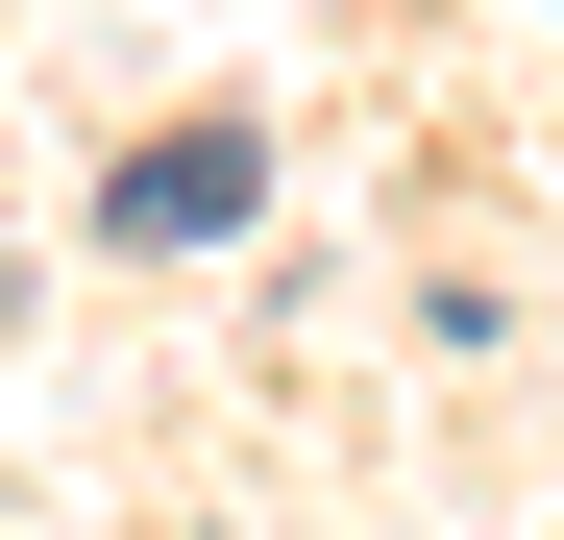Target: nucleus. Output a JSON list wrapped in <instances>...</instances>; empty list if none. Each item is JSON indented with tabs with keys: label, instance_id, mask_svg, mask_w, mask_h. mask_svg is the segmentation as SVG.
Returning <instances> with one entry per match:
<instances>
[{
	"label": "nucleus",
	"instance_id": "nucleus-1",
	"mask_svg": "<svg viewBox=\"0 0 564 540\" xmlns=\"http://www.w3.org/2000/svg\"><path fill=\"white\" fill-rule=\"evenodd\" d=\"M246 197H270L246 123H172V148H123V172H99V246H221Z\"/></svg>",
	"mask_w": 564,
	"mask_h": 540
}]
</instances>
